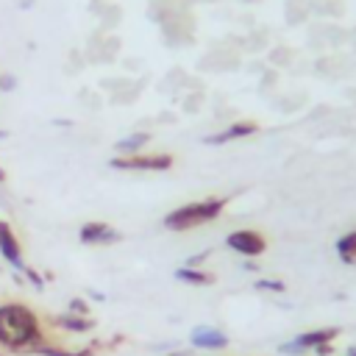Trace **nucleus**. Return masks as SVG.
I'll list each match as a JSON object with an SVG mask.
<instances>
[{"label":"nucleus","mask_w":356,"mask_h":356,"mask_svg":"<svg viewBox=\"0 0 356 356\" xmlns=\"http://www.w3.org/2000/svg\"><path fill=\"white\" fill-rule=\"evenodd\" d=\"M148 142H151L148 131H136V134H128V136L117 139L114 151H117V156H134V154H142V148H148Z\"/></svg>","instance_id":"10"},{"label":"nucleus","mask_w":356,"mask_h":356,"mask_svg":"<svg viewBox=\"0 0 356 356\" xmlns=\"http://www.w3.org/2000/svg\"><path fill=\"white\" fill-rule=\"evenodd\" d=\"M334 248H337V256H339L342 264H356V229L348 231V234H342L334 242Z\"/></svg>","instance_id":"13"},{"label":"nucleus","mask_w":356,"mask_h":356,"mask_svg":"<svg viewBox=\"0 0 356 356\" xmlns=\"http://www.w3.org/2000/svg\"><path fill=\"white\" fill-rule=\"evenodd\" d=\"M226 248L245 256V259H256L267 251V237L262 231H253V229H237L226 237Z\"/></svg>","instance_id":"4"},{"label":"nucleus","mask_w":356,"mask_h":356,"mask_svg":"<svg viewBox=\"0 0 356 356\" xmlns=\"http://www.w3.org/2000/svg\"><path fill=\"white\" fill-rule=\"evenodd\" d=\"M39 317L25 304H0V345L3 348H39L42 345Z\"/></svg>","instance_id":"1"},{"label":"nucleus","mask_w":356,"mask_h":356,"mask_svg":"<svg viewBox=\"0 0 356 356\" xmlns=\"http://www.w3.org/2000/svg\"><path fill=\"white\" fill-rule=\"evenodd\" d=\"M0 256H3L14 270H25V256H23V248H20V240L14 234V229L6 223V220H0Z\"/></svg>","instance_id":"7"},{"label":"nucleus","mask_w":356,"mask_h":356,"mask_svg":"<svg viewBox=\"0 0 356 356\" xmlns=\"http://www.w3.org/2000/svg\"><path fill=\"white\" fill-rule=\"evenodd\" d=\"M0 184H6V170L0 167Z\"/></svg>","instance_id":"22"},{"label":"nucleus","mask_w":356,"mask_h":356,"mask_svg":"<svg viewBox=\"0 0 356 356\" xmlns=\"http://www.w3.org/2000/svg\"><path fill=\"white\" fill-rule=\"evenodd\" d=\"M348 356H356V345H350V348H348Z\"/></svg>","instance_id":"23"},{"label":"nucleus","mask_w":356,"mask_h":356,"mask_svg":"<svg viewBox=\"0 0 356 356\" xmlns=\"http://www.w3.org/2000/svg\"><path fill=\"white\" fill-rule=\"evenodd\" d=\"M315 353H317V356H328V353H334V348H331V342H328V345H320V348H315Z\"/></svg>","instance_id":"20"},{"label":"nucleus","mask_w":356,"mask_h":356,"mask_svg":"<svg viewBox=\"0 0 356 356\" xmlns=\"http://www.w3.org/2000/svg\"><path fill=\"white\" fill-rule=\"evenodd\" d=\"M339 337V328H315V331H304V334H298L293 342H287V345H281L278 350L281 353H290V356H295V353H304V350H315V348H320V345H328V342H334Z\"/></svg>","instance_id":"5"},{"label":"nucleus","mask_w":356,"mask_h":356,"mask_svg":"<svg viewBox=\"0 0 356 356\" xmlns=\"http://www.w3.org/2000/svg\"><path fill=\"white\" fill-rule=\"evenodd\" d=\"M17 87V78L14 76H0V92H12Z\"/></svg>","instance_id":"19"},{"label":"nucleus","mask_w":356,"mask_h":356,"mask_svg":"<svg viewBox=\"0 0 356 356\" xmlns=\"http://www.w3.org/2000/svg\"><path fill=\"white\" fill-rule=\"evenodd\" d=\"M256 131H259V123H253V120H237V123H231V125H226V128H220L215 134L203 136V142H206V145H229V142H234V139L253 136Z\"/></svg>","instance_id":"8"},{"label":"nucleus","mask_w":356,"mask_h":356,"mask_svg":"<svg viewBox=\"0 0 356 356\" xmlns=\"http://www.w3.org/2000/svg\"><path fill=\"white\" fill-rule=\"evenodd\" d=\"M87 312H90L87 301H81V298H73V301H70V315H84V317H87Z\"/></svg>","instance_id":"17"},{"label":"nucleus","mask_w":356,"mask_h":356,"mask_svg":"<svg viewBox=\"0 0 356 356\" xmlns=\"http://www.w3.org/2000/svg\"><path fill=\"white\" fill-rule=\"evenodd\" d=\"M242 267H245V270H259V264H256V262H245Z\"/></svg>","instance_id":"21"},{"label":"nucleus","mask_w":356,"mask_h":356,"mask_svg":"<svg viewBox=\"0 0 356 356\" xmlns=\"http://www.w3.org/2000/svg\"><path fill=\"white\" fill-rule=\"evenodd\" d=\"M56 326L59 328H64V331H73V334H84V331H92L95 328V323L90 320V317H84V315H61V317H56Z\"/></svg>","instance_id":"12"},{"label":"nucleus","mask_w":356,"mask_h":356,"mask_svg":"<svg viewBox=\"0 0 356 356\" xmlns=\"http://www.w3.org/2000/svg\"><path fill=\"white\" fill-rule=\"evenodd\" d=\"M209 253H211V251H200V253H195V256H189V259L184 262V267H200V264H203V262L209 259Z\"/></svg>","instance_id":"18"},{"label":"nucleus","mask_w":356,"mask_h":356,"mask_svg":"<svg viewBox=\"0 0 356 356\" xmlns=\"http://www.w3.org/2000/svg\"><path fill=\"white\" fill-rule=\"evenodd\" d=\"M36 353H42V356H87V353H70V350H59V348H48V345H39V348H34Z\"/></svg>","instance_id":"15"},{"label":"nucleus","mask_w":356,"mask_h":356,"mask_svg":"<svg viewBox=\"0 0 356 356\" xmlns=\"http://www.w3.org/2000/svg\"><path fill=\"white\" fill-rule=\"evenodd\" d=\"M0 139H9V131H0Z\"/></svg>","instance_id":"24"},{"label":"nucleus","mask_w":356,"mask_h":356,"mask_svg":"<svg viewBox=\"0 0 356 356\" xmlns=\"http://www.w3.org/2000/svg\"><path fill=\"white\" fill-rule=\"evenodd\" d=\"M78 240L84 245H117L123 240V234L103 220H90L78 229Z\"/></svg>","instance_id":"6"},{"label":"nucleus","mask_w":356,"mask_h":356,"mask_svg":"<svg viewBox=\"0 0 356 356\" xmlns=\"http://www.w3.org/2000/svg\"><path fill=\"white\" fill-rule=\"evenodd\" d=\"M176 165L173 154H134V156H114L109 162L112 170L120 173H165Z\"/></svg>","instance_id":"3"},{"label":"nucleus","mask_w":356,"mask_h":356,"mask_svg":"<svg viewBox=\"0 0 356 356\" xmlns=\"http://www.w3.org/2000/svg\"><path fill=\"white\" fill-rule=\"evenodd\" d=\"M189 342H192V348H200V350H223V348H229V337L220 328H209V326L192 328Z\"/></svg>","instance_id":"9"},{"label":"nucleus","mask_w":356,"mask_h":356,"mask_svg":"<svg viewBox=\"0 0 356 356\" xmlns=\"http://www.w3.org/2000/svg\"><path fill=\"white\" fill-rule=\"evenodd\" d=\"M176 278L181 284H192V287H209V284H215V275L209 270H200V267H178L176 270Z\"/></svg>","instance_id":"11"},{"label":"nucleus","mask_w":356,"mask_h":356,"mask_svg":"<svg viewBox=\"0 0 356 356\" xmlns=\"http://www.w3.org/2000/svg\"><path fill=\"white\" fill-rule=\"evenodd\" d=\"M256 290H262V293H284V290H287V284L278 281V278H259Z\"/></svg>","instance_id":"14"},{"label":"nucleus","mask_w":356,"mask_h":356,"mask_svg":"<svg viewBox=\"0 0 356 356\" xmlns=\"http://www.w3.org/2000/svg\"><path fill=\"white\" fill-rule=\"evenodd\" d=\"M173 356H187V353H173Z\"/></svg>","instance_id":"25"},{"label":"nucleus","mask_w":356,"mask_h":356,"mask_svg":"<svg viewBox=\"0 0 356 356\" xmlns=\"http://www.w3.org/2000/svg\"><path fill=\"white\" fill-rule=\"evenodd\" d=\"M229 200H231L229 195H211V198H203V200L184 203V206L173 209L170 215H165L162 226L167 231H189V229H200L206 223H215L218 218H223Z\"/></svg>","instance_id":"2"},{"label":"nucleus","mask_w":356,"mask_h":356,"mask_svg":"<svg viewBox=\"0 0 356 356\" xmlns=\"http://www.w3.org/2000/svg\"><path fill=\"white\" fill-rule=\"evenodd\" d=\"M23 275H25V278H28V281L34 284L36 290H45V278H42V275H39V273H36L34 267H25V270H23Z\"/></svg>","instance_id":"16"}]
</instances>
